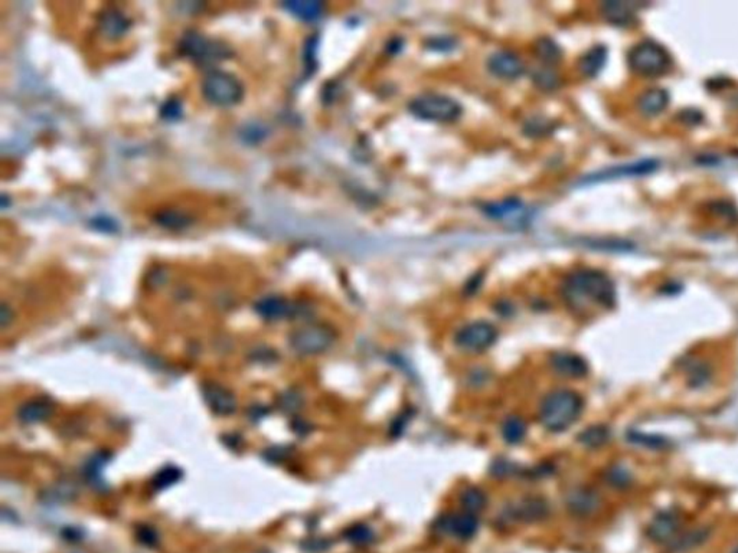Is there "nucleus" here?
<instances>
[{
  "label": "nucleus",
  "instance_id": "13",
  "mask_svg": "<svg viewBox=\"0 0 738 553\" xmlns=\"http://www.w3.org/2000/svg\"><path fill=\"white\" fill-rule=\"evenodd\" d=\"M203 395H205L210 408L218 415H231L237 410V400L234 395L221 385H207Z\"/></svg>",
  "mask_w": 738,
  "mask_h": 553
},
{
  "label": "nucleus",
  "instance_id": "18",
  "mask_svg": "<svg viewBox=\"0 0 738 553\" xmlns=\"http://www.w3.org/2000/svg\"><path fill=\"white\" fill-rule=\"evenodd\" d=\"M669 103V95L665 90H660V88H655V90H650L648 92H645L641 99H639V110L642 111V114L648 115V117H653V115H657L660 114L662 111H664L667 108Z\"/></svg>",
  "mask_w": 738,
  "mask_h": 553
},
{
  "label": "nucleus",
  "instance_id": "11",
  "mask_svg": "<svg viewBox=\"0 0 738 553\" xmlns=\"http://www.w3.org/2000/svg\"><path fill=\"white\" fill-rule=\"evenodd\" d=\"M551 366L556 373L567 376V378H582L589 372L587 362L581 356L567 354V351L554 355L551 358Z\"/></svg>",
  "mask_w": 738,
  "mask_h": 553
},
{
  "label": "nucleus",
  "instance_id": "8",
  "mask_svg": "<svg viewBox=\"0 0 738 553\" xmlns=\"http://www.w3.org/2000/svg\"><path fill=\"white\" fill-rule=\"evenodd\" d=\"M682 522L676 510H662L650 522L648 536L655 543L669 545L681 532Z\"/></svg>",
  "mask_w": 738,
  "mask_h": 553
},
{
  "label": "nucleus",
  "instance_id": "31",
  "mask_svg": "<svg viewBox=\"0 0 738 553\" xmlns=\"http://www.w3.org/2000/svg\"><path fill=\"white\" fill-rule=\"evenodd\" d=\"M608 483L610 486L619 489L627 487L630 483V474L622 467H615L608 472Z\"/></svg>",
  "mask_w": 738,
  "mask_h": 553
},
{
  "label": "nucleus",
  "instance_id": "26",
  "mask_svg": "<svg viewBox=\"0 0 738 553\" xmlns=\"http://www.w3.org/2000/svg\"><path fill=\"white\" fill-rule=\"evenodd\" d=\"M345 539L355 546H367L374 540V532L367 524L358 523L345 532Z\"/></svg>",
  "mask_w": 738,
  "mask_h": 553
},
{
  "label": "nucleus",
  "instance_id": "2",
  "mask_svg": "<svg viewBox=\"0 0 738 553\" xmlns=\"http://www.w3.org/2000/svg\"><path fill=\"white\" fill-rule=\"evenodd\" d=\"M582 398L571 389H556L548 393L540 407V421L551 433H563L580 418Z\"/></svg>",
  "mask_w": 738,
  "mask_h": 553
},
{
  "label": "nucleus",
  "instance_id": "4",
  "mask_svg": "<svg viewBox=\"0 0 738 553\" xmlns=\"http://www.w3.org/2000/svg\"><path fill=\"white\" fill-rule=\"evenodd\" d=\"M629 65L643 77H659L669 69L671 55L662 45L653 41H643L630 51Z\"/></svg>",
  "mask_w": 738,
  "mask_h": 553
},
{
  "label": "nucleus",
  "instance_id": "14",
  "mask_svg": "<svg viewBox=\"0 0 738 553\" xmlns=\"http://www.w3.org/2000/svg\"><path fill=\"white\" fill-rule=\"evenodd\" d=\"M184 49H185L186 55H189L191 58L198 59V61H215V59H218L219 46L217 43H212L207 38L198 35V34H191V35L185 36V39H184Z\"/></svg>",
  "mask_w": 738,
  "mask_h": 553
},
{
  "label": "nucleus",
  "instance_id": "16",
  "mask_svg": "<svg viewBox=\"0 0 738 553\" xmlns=\"http://www.w3.org/2000/svg\"><path fill=\"white\" fill-rule=\"evenodd\" d=\"M711 531L708 527H697L694 531H690L686 533L678 535L669 545L668 549L672 553H688L701 545H704L709 539Z\"/></svg>",
  "mask_w": 738,
  "mask_h": 553
},
{
  "label": "nucleus",
  "instance_id": "22",
  "mask_svg": "<svg viewBox=\"0 0 738 553\" xmlns=\"http://www.w3.org/2000/svg\"><path fill=\"white\" fill-rule=\"evenodd\" d=\"M607 58V51L604 46H594L590 51L582 55L580 61V71L585 75V77H596V75L603 69Z\"/></svg>",
  "mask_w": 738,
  "mask_h": 553
},
{
  "label": "nucleus",
  "instance_id": "10",
  "mask_svg": "<svg viewBox=\"0 0 738 553\" xmlns=\"http://www.w3.org/2000/svg\"><path fill=\"white\" fill-rule=\"evenodd\" d=\"M568 510L580 517L593 514L600 507V496L596 490L587 487H578L570 491L567 496Z\"/></svg>",
  "mask_w": 738,
  "mask_h": 553
},
{
  "label": "nucleus",
  "instance_id": "28",
  "mask_svg": "<svg viewBox=\"0 0 738 553\" xmlns=\"http://www.w3.org/2000/svg\"><path fill=\"white\" fill-rule=\"evenodd\" d=\"M125 23L127 22H125V19L121 15H118V13H109L104 18L103 23H101V27H103V31H106L107 36H117V35H121L125 31V28H127Z\"/></svg>",
  "mask_w": 738,
  "mask_h": 553
},
{
  "label": "nucleus",
  "instance_id": "6",
  "mask_svg": "<svg viewBox=\"0 0 738 553\" xmlns=\"http://www.w3.org/2000/svg\"><path fill=\"white\" fill-rule=\"evenodd\" d=\"M335 332L326 324H309L296 330L290 337V346L299 355L313 356L323 354L335 342Z\"/></svg>",
  "mask_w": 738,
  "mask_h": 553
},
{
  "label": "nucleus",
  "instance_id": "3",
  "mask_svg": "<svg viewBox=\"0 0 738 553\" xmlns=\"http://www.w3.org/2000/svg\"><path fill=\"white\" fill-rule=\"evenodd\" d=\"M409 110L417 118L436 122H451L462 114V107L456 99L435 92L421 94L411 99Z\"/></svg>",
  "mask_w": 738,
  "mask_h": 553
},
{
  "label": "nucleus",
  "instance_id": "32",
  "mask_svg": "<svg viewBox=\"0 0 738 553\" xmlns=\"http://www.w3.org/2000/svg\"><path fill=\"white\" fill-rule=\"evenodd\" d=\"M731 553H738V545L731 550Z\"/></svg>",
  "mask_w": 738,
  "mask_h": 553
},
{
  "label": "nucleus",
  "instance_id": "17",
  "mask_svg": "<svg viewBox=\"0 0 738 553\" xmlns=\"http://www.w3.org/2000/svg\"><path fill=\"white\" fill-rule=\"evenodd\" d=\"M659 164L656 160H639L636 163H630L626 166L615 167L608 172H603L596 179H610V178L615 179V178H626V176H629V178H631V176H645V174L653 173Z\"/></svg>",
  "mask_w": 738,
  "mask_h": 553
},
{
  "label": "nucleus",
  "instance_id": "27",
  "mask_svg": "<svg viewBox=\"0 0 738 553\" xmlns=\"http://www.w3.org/2000/svg\"><path fill=\"white\" fill-rule=\"evenodd\" d=\"M608 430L604 428V426H592V428H587L585 431H582L580 434V441L581 444H584L585 447L589 448H597V447H601L604 445L607 441H608Z\"/></svg>",
  "mask_w": 738,
  "mask_h": 553
},
{
  "label": "nucleus",
  "instance_id": "29",
  "mask_svg": "<svg viewBox=\"0 0 738 553\" xmlns=\"http://www.w3.org/2000/svg\"><path fill=\"white\" fill-rule=\"evenodd\" d=\"M537 54L540 57V59L545 61L547 64H554L559 59V49L558 46L549 41V39H542L541 42H538V46H537Z\"/></svg>",
  "mask_w": 738,
  "mask_h": 553
},
{
  "label": "nucleus",
  "instance_id": "30",
  "mask_svg": "<svg viewBox=\"0 0 738 553\" xmlns=\"http://www.w3.org/2000/svg\"><path fill=\"white\" fill-rule=\"evenodd\" d=\"M181 479V471L175 468V467H168L165 470H162L156 477H155V482H153V486L156 489H166L172 484H175L177 480Z\"/></svg>",
  "mask_w": 738,
  "mask_h": 553
},
{
  "label": "nucleus",
  "instance_id": "9",
  "mask_svg": "<svg viewBox=\"0 0 738 553\" xmlns=\"http://www.w3.org/2000/svg\"><path fill=\"white\" fill-rule=\"evenodd\" d=\"M488 68L498 78L503 80H517L524 72L522 61L515 54L507 51H499L491 55Z\"/></svg>",
  "mask_w": 738,
  "mask_h": 553
},
{
  "label": "nucleus",
  "instance_id": "5",
  "mask_svg": "<svg viewBox=\"0 0 738 553\" xmlns=\"http://www.w3.org/2000/svg\"><path fill=\"white\" fill-rule=\"evenodd\" d=\"M202 91L210 103L221 107L238 103L242 95L240 81L225 71H211L203 80Z\"/></svg>",
  "mask_w": 738,
  "mask_h": 553
},
{
  "label": "nucleus",
  "instance_id": "7",
  "mask_svg": "<svg viewBox=\"0 0 738 553\" xmlns=\"http://www.w3.org/2000/svg\"><path fill=\"white\" fill-rule=\"evenodd\" d=\"M498 337L495 326L488 321H473L466 324L456 335V344L467 351H481L491 347Z\"/></svg>",
  "mask_w": 738,
  "mask_h": 553
},
{
  "label": "nucleus",
  "instance_id": "20",
  "mask_svg": "<svg viewBox=\"0 0 738 553\" xmlns=\"http://www.w3.org/2000/svg\"><path fill=\"white\" fill-rule=\"evenodd\" d=\"M604 18L617 27H627L634 20V9L629 4L607 2L601 6Z\"/></svg>",
  "mask_w": 738,
  "mask_h": 553
},
{
  "label": "nucleus",
  "instance_id": "1",
  "mask_svg": "<svg viewBox=\"0 0 738 553\" xmlns=\"http://www.w3.org/2000/svg\"><path fill=\"white\" fill-rule=\"evenodd\" d=\"M563 294L575 312H587L592 307L612 309L616 301L613 281L597 270H578L564 283Z\"/></svg>",
  "mask_w": 738,
  "mask_h": 553
},
{
  "label": "nucleus",
  "instance_id": "19",
  "mask_svg": "<svg viewBox=\"0 0 738 553\" xmlns=\"http://www.w3.org/2000/svg\"><path fill=\"white\" fill-rule=\"evenodd\" d=\"M256 312L268 320H278L289 316L290 306L287 301L282 297L270 295L266 298H261L256 304Z\"/></svg>",
  "mask_w": 738,
  "mask_h": 553
},
{
  "label": "nucleus",
  "instance_id": "24",
  "mask_svg": "<svg viewBox=\"0 0 738 553\" xmlns=\"http://www.w3.org/2000/svg\"><path fill=\"white\" fill-rule=\"evenodd\" d=\"M502 437L509 444H519L526 437V424L518 416H509L502 425Z\"/></svg>",
  "mask_w": 738,
  "mask_h": 553
},
{
  "label": "nucleus",
  "instance_id": "12",
  "mask_svg": "<svg viewBox=\"0 0 738 553\" xmlns=\"http://www.w3.org/2000/svg\"><path fill=\"white\" fill-rule=\"evenodd\" d=\"M479 522L476 519V514L463 512L457 514H450L443 522V531L447 533L460 538V539H470L477 532Z\"/></svg>",
  "mask_w": 738,
  "mask_h": 553
},
{
  "label": "nucleus",
  "instance_id": "23",
  "mask_svg": "<svg viewBox=\"0 0 738 553\" xmlns=\"http://www.w3.org/2000/svg\"><path fill=\"white\" fill-rule=\"evenodd\" d=\"M285 8L303 20H313L323 12V5L315 2V0H294V2L285 4Z\"/></svg>",
  "mask_w": 738,
  "mask_h": 553
},
{
  "label": "nucleus",
  "instance_id": "15",
  "mask_svg": "<svg viewBox=\"0 0 738 553\" xmlns=\"http://www.w3.org/2000/svg\"><path fill=\"white\" fill-rule=\"evenodd\" d=\"M548 505L544 498L528 497L522 498L514 507V516L517 520L525 523H535L548 516Z\"/></svg>",
  "mask_w": 738,
  "mask_h": 553
},
{
  "label": "nucleus",
  "instance_id": "21",
  "mask_svg": "<svg viewBox=\"0 0 738 553\" xmlns=\"http://www.w3.org/2000/svg\"><path fill=\"white\" fill-rule=\"evenodd\" d=\"M50 414H53V405L49 404L45 399H35L25 404L19 410V419L25 424H36L45 421Z\"/></svg>",
  "mask_w": 738,
  "mask_h": 553
},
{
  "label": "nucleus",
  "instance_id": "25",
  "mask_svg": "<svg viewBox=\"0 0 738 553\" xmlns=\"http://www.w3.org/2000/svg\"><path fill=\"white\" fill-rule=\"evenodd\" d=\"M486 501H488L486 494L477 487H469L460 496V503H462L465 512H469L473 514L485 509Z\"/></svg>",
  "mask_w": 738,
  "mask_h": 553
}]
</instances>
